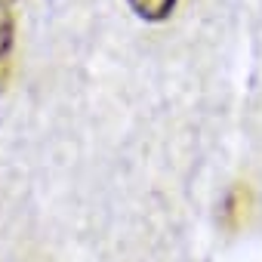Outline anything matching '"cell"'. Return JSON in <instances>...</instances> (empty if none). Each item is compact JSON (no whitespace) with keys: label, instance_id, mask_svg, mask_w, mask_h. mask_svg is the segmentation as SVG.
Wrapping results in <instances>:
<instances>
[{"label":"cell","instance_id":"cell-1","mask_svg":"<svg viewBox=\"0 0 262 262\" xmlns=\"http://www.w3.org/2000/svg\"><path fill=\"white\" fill-rule=\"evenodd\" d=\"M126 4H129V10H133L139 19H145V22H164L173 13L176 0H126Z\"/></svg>","mask_w":262,"mask_h":262},{"label":"cell","instance_id":"cell-2","mask_svg":"<svg viewBox=\"0 0 262 262\" xmlns=\"http://www.w3.org/2000/svg\"><path fill=\"white\" fill-rule=\"evenodd\" d=\"M13 40H16V19L10 10V0H0V65L13 53Z\"/></svg>","mask_w":262,"mask_h":262}]
</instances>
